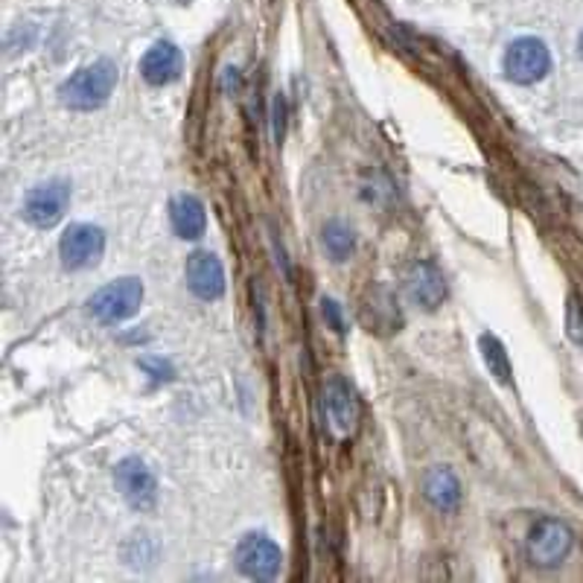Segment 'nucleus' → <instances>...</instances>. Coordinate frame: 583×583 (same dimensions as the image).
<instances>
[{"label": "nucleus", "mask_w": 583, "mask_h": 583, "mask_svg": "<svg viewBox=\"0 0 583 583\" xmlns=\"http://www.w3.org/2000/svg\"><path fill=\"white\" fill-rule=\"evenodd\" d=\"M106 251V230L88 222H76L62 234L59 242V254H62V265L68 272H82L91 269L103 260Z\"/></svg>", "instance_id": "nucleus-5"}, {"label": "nucleus", "mask_w": 583, "mask_h": 583, "mask_svg": "<svg viewBox=\"0 0 583 583\" xmlns=\"http://www.w3.org/2000/svg\"><path fill=\"white\" fill-rule=\"evenodd\" d=\"M187 286L195 298L202 301H219L225 295V269H222L219 257L211 251H195L187 257Z\"/></svg>", "instance_id": "nucleus-10"}, {"label": "nucleus", "mask_w": 583, "mask_h": 583, "mask_svg": "<svg viewBox=\"0 0 583 583\" xmlns=\"http://www.w3.org/2000/svg\"><path fill=\"white\" fill-rule=\"evenodd\" d=\"M324 412H328L333 432L342 435V438L354 432L359 426V417H362V406H359V397L350 389V382L342 380V377L324 382Z\"/></svg>", "instance_id": "nucleus-9"}, {"label": "nucleus", "mask_w": 583, "mask_h": 583, "mask_svg": "<svg viewBox=\"0 0 583 583\" xmlns=\"http://www.w3.org/2000/svg\"><path fill=\"white\" fill-rule=\"evenodd\" d=\"M237 566L251 581H274L283 572V551L265 534H246L237 546Z\"/></svg>", "instance_id": "nucleus-7"}, {"label": "nucleus", "mask_w": 583, "mask_h": 583, "mask_svg": "<svg viewBox=\"0 0 583 583\" xmlns=\"http://www.w3.org/2000/svg\"><path fill=\"white\" fill-rule=\"evenodd\" d=\"M578 56L583 59V29H581V38H578Z\"/></svg>", "instance_id": "nucleus-20"}, {"label": "nucleus", "mask_w": 583, "mask_h": 583, "mask_svg": "<svg viewBox=\"0 0 583 583\" xmlns=\"http://www.w3.org/2000/svg\"><path fill=\"white\" fill-rule=\"evenodd\" d=\"M478 347H481V356H485V365H487V371H490V377H493L496 382L508 385L513 371H511V359H508V350H504L502 342H499L496 336H490V333H485V336L478 338Z\"/></svg>", "instance_id": "nucleus-16"}, {"label": "nucleus", "mask_w": 583, "mask_h": 583, "mask_svg": "<svg viewBox=\"0 0 583 583\" xmlns=\"http://www.w3.org/2000/svg\"><path fill=\"white\" fill-rule=\"evenodd\" d=\"M406 295L417 310L432 312L447 301V281L435 263H415L406 274Z\"/></svg>", "instance_id": "nucleus-11"}, {"label": "nucleus", "mask_w": 583, "mask_h": 583, "mask_svg": "<svg viewBox=\"0 0 583 583\" xmlns=\"http://www.w3.org/2000/svg\"><path fill=\"white\" fill-rule=\"evenodd\" d=\"M424 496L441 513H452L461 504V485L450 467H432L424 478Z\"/></svg>", "instance_id": "nucleus-14"}, {"label": "nucleus", "mask_w": 583, "mask_h": 583, "mask_svg": "<svg viewBox=\"0 0 583 583\" xmlns=\"http://www.w3.org/2000/svg\"><path fill=\"white\" fill-rule=\"evenodd\" d=\"M68 204H71V185L62 178H53V181H45L29 190L27 202H24V219L41 230L53 228L62 222Z\"/></svg>", "instance_id": "nucleus-8"}, {"label": "nucleus", "mask_w": 583, "mask_h": 583, "mask_svg": "<svg viewBox=\"0 0 583 583\" xmlns=\"http://www.w3.org/2000/svg\"><path fill=\"white\" fill-rule=\"evenodd\" d=\"M143 304V283L138 277H120L106 283L103 289L91 295L88 312L103 324H120L132 319Z\"/></svg>", "instance_id": "nucleus-2"}, {"label": "nucleus", "mask_w": 583, "mask_h": 583, "mask_svg": "<svg viewBox=\"0 0 583 583\" xmlns=\"http://www.w3.org/2000/svg\"><path fill=\"white\" fill-rule=\"evenodd\" d=\"M566 324H569V333H572L574 342L583 345V307L574 298L569 301V319H566Z\"/></svg>", "instance_id": "nucleus-17"}, {"label": "nucleus", "mask_w": 583, "mask_h": 583, "mask_svg": "<svg viewBox=\"0 0 583 583\" xmlns=\"http://www.w3.org/2000/svg\"><path fill=\"white\" fill-rule=\"evenodd\" d=\"M321 307H324V319H328L330 324H333V330H336V333H345V321H342V307H338L336 301H328V298H324V304H321Z\"/></svg>", "instance_id": "nucleus-18"}, {"label": "nucleus", "mask_w": 583, "mask_h": 583, "mask_svg": "<svg viewBox=\"0 0 583 583\" xmlns=\"http://www.w3.org/2000/svg\"><path fill=\"white\" fill-rule=\"evenodd\" d=\"M504 76L516 85H534L551 71V53L543 38L522 36L508 45L502 59Z\"/></svg>", "instance_id": "nucleus-3"}, {"label": "nucleus", "mask_w": 583, "mask_h": 583, "mask_svg": "<svg viewBox=\"0 0 583 583\" xmlns=\"http://www.w3.org/2000/svg\"><path fill=\"white\" fill-rule=\"evenodd\" d=\"M117 88V64L111 59H99V62L82 68L62 82L59 99L64 108L73 111H94L103 108L111 99Z\"/></svg>", "instance_id": "nucleus-1"}, {"label": "nucleus", "mask_w": 583, "mask_h": 583, "mask_svg": "<svg viewBox=\"0 0 583 583\" xmlns=\"http://www.w3.org/2000/svg\"><path fill=\"white\" fill-rule=\"evenodd\" d=\"M172 3H178V7H185V3H187V0H172Z\"/></svg>", "instance_id": "nucleus-21"}, {"label": "nucleus", "mask_w": 583, "mask_h": 583, "mask_svg": "<svg viewBox=\"0 0 583 583\" xmlns=\"http://www.w3.org/2000/svg\"><path fill=\"white\" fill-rule=\"evenodd\" d=\"M115 485L126 499V504L138 513L152 511L155 502H158V481L152 476V469L146 467V461L134 459V455L117 464Z\"/></svg>", "instance_id": "nucleus-6"}, {"label": "nucleus", "mask_w": 583, "mask_h": 583, "mask_svg": "<svg viewBox=\"0 0 583 583\" xmlns=\"http://www.w3.org/2000/svg\"><path fill=\"white\" fill-rule=\"evenodd\" d=\"M574 534L560 520H539L528 534V560L539 569H555L572 555Z\"/></svg>", "instance_id": "nucleus-4"}, {"label": "nucleus", "mask_w": 583, "mask_h": 583, "mask_svg": "<svg viewBox=\"0 0 583 583\" xmlns=\"http://www.w3.org/2000/svg\"><path fill=\"white\" fill-rule=\"evenodd\" d=\"M283 117H286V103L277 94V99H274V138H277V143L283 141Z\"/></svg>", "instance_id": "nucleus-19"}, {"label": "nucleus", "mask_w": 583, "mask_h": 583, "mask_svg": "<svg viewBox=\"0 0 583 583\" xmlns=\"http://www.w3.org/2000/svg\"><path fill=\"white\" fill-rule=\"evenodd\" d=\"M321 242H324V251H328L336 263H345L347 257L354 254V248H356L354 228L342 219H330L328 225H324Z\"/></svg>", "instance_id": "nucleus-15"}, {"label": "nucleus", "mask_w": 583, "mask_h": 583, "mask_svg": "<svg viewBox=\"0 0 583 583\" xmlns=\"http://www.w3.org/2000/svg\"><path fill=\"white\" fill-rule=\"evenodd\" d=\"M169 222L178 239H199L207 228V213L204 204L190 193H181L169 204Z\"/></svg>", "instance_id": "nucleus-13"}, {"label": "nucleus", "mask_w": 583, "mask_h": 583, "mask_svg": "<svg viewBox=\"0 0 583 583\" xmlns=\"http://www.w3.org/2000/svg\"><path fill=\"white\" fill-rule=\"evenodd\" d=\"M185 71V56L172 41H155L141 59V76L155 88L172 85Z\"/></svg>", "instance_id": "nucleus-12"}]
</instances>
